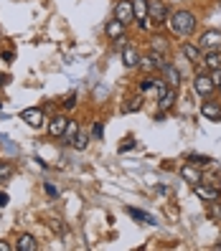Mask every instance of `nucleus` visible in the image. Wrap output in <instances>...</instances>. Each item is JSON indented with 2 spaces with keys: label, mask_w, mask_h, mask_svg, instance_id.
<instances>
[{
  "label": "nucleus",
  "mask_w": 221,
  "mask_h": 251,
  "mask_svg": "<svg viewBox=\"0 0 221 251\" xmlns=\"http://www.w3.org/2000/svg\"><path fill=\"white\" fill-rule=\"evenodd\" d=\"M0 251H10V244H5V241H0Z\"/></svg>",
  "instance_id": "473e14b6"
},
{
  "label": "nucleus",
  "mask_w": 221,
  "mask_h": 251,
  "mask_svg": "<svg viewBox=\"0 0 221 251\" xmlns=\"http://www.w3.org/2000/svg\"><path fill=\"white\" fill-rule=\"evenodd\" d=\"M201 114L206 117V120H211V122H221V104H216V101H211V99H206L203 104H201Z\"/></svg>",
  "instance_id": "9b49d317"
},
{
  "label": "nucleus",
  "mask_w": 221,
  "mask_h": 251,
  "mask_svg": "<svg viewBox=\"0 0 221 251\" xmlns=\"http://www.w3.org/2000/svg\"><path fill=\"white\" fill-rule=\"evenodd\" d=\"M163 64H168V58H166V56H160V53H155V51H150V53L140 56V69H142V71H155V69H163Z\"/></svg>",
  "instance_id": "39448f33"
},
{
  "label": "nucleus",
  "mask_w": 221,
  "mask_h": 251,
  "mask_svg": "<svg viewBox=\"0 0 221 251\" xmlns=\"http://www.w3.org/2000/svg\"><path fill=\"white\" fill-rule=\"evenodd\" d=\"M211 216L221 218V205H219V201H211Z\"/></svg>",
  "instance_id": "c756f323"
},
{
  "label": "nucleus",
  "mask_w": 221,
  "mask_h": 251,
  "mask_svg": "<svg viewBox=\"0 0 221 251\" xmlns=\"http://www.w3.org/2000/svg\"><path fill=\"white\" fill-rule=\"evenodd\" d=\"M175 99H178V92H175V86H166V89L158 94V109H160V114L168 112V109L175 104Z\"/></svg>",
  "instance_id": "0eeeda50"
},
{
  "label": "nucleus",
  "mask_w": 221,
  "mask_h": 251,
  "mask_svg": "<svg viewBox=\"0 0 221 251\" xmlns=\"http://www.w3.org/2000/svg\"><path fill=\"white\" fill-rule=\"evenodd\" d=\"M147 8H150V0H132V10H135V21L140 25H145L147 18Z\"/></svg>",
  "instance_id": "4468645a"
},
{
  "label": "nucleus",
  "mask_w": 221,
  "mask_h": 251,
  "mask_svg": "<svg viewBox=\"0 0 221 251\" xmlns=\"http://www.w3.org/2000/svg\"><path fill=\"white\" fill-rule=\"evenodd\" d=\"M181 175H183V178L191 183V185H198L201 183V173L193 168V165H191V162H188V165H183L181 168Z\"/></svg>",
  "instance_id": "a211bd4d"
},
{
  "label": "nucleus",
  "mask_w": 221,
  "mask_h": 251,
  "mask_svg": "<svg viewBox=\"0 0 221 251\" xmlns=\"http://www.w3.org/2000/svg\"><path fill=\"white\" fill-rule=\"evenodd\" d=\"M140 107H142V97H132V101L125 104V112H138Z\"/></svg>",
  "instance_id": "393cba45"
},
{
  "label": "nucleus",
  "mask_w": 221,
  "mask_h": 251,
  "mask_svg": "<svg viewBox=\"0 0 221 251\" xmlns=\"http://www.w3.org/2000/svg\"><path fill=\"white\" fill-rule=\"evenodd\" d=\"M102 135H105V125L97 122V125L92 127V140H102Z\"/></svg>",
  "instance_id": "bb28decb"
},
{
  "label": "nucleus",
  "mask_w": 221,
  "mask_h": 251,
  "mask_svg": "<svg viewBox=\"0 0 221 251\" xmlns=\"http://www.w3.org/2000/svg\"><path fill=\"white\" fill-rule=\"evenodd\" d=\"M163 79H166V84L168 86H181V81H183V76H181V71H178V66H173L170 61L168 64H163Z\"/></svg>",
  "instance_id": "9d476101"
},
{
  "label": "nucleus",
  "mask_w": 221,
  "mask_h": 251,
  "mask_svg": "<svg viewBox=\"0 0 221 251\" xmlns=\"http://www.w3.org/2000/svg\"><path fill=\"white\" fill-rule=\"evenodd\" d=\"M147 18H153L155 23H166L170 16H168V5L163 0H150V8H147Z\"/></svg>",
  "instance_id": "423d86ee"
},
{
  "label": "nucleus",
  "mask_w": 221,
  "mask_h": 251,
  "mask_svg": "<svg viewBox=\"0 0 221 251\" xmlns=\"http://www.w3.org/2000/svg\"><path fill=\"white\" fill-rule=\"evenodd\" d=\"M8 205V193H0V208H5Z\"/></svg>",
  "instance_id": "2f4dec72"
},
{
  "label": "nucleus",
  "mask_w": 221,
  "mask_h": 251,
  "mask_svg": "<svg viewBox=\"0 0 221 251\" xmlns=\"http://www.w3.org/2000/svg\"><path fill=\"white\" fill-rule=\"evenodd\" d=\"M193 190H196V196H198L201 201H209V203H211V201H219V190H216V188H206V185L198 183V185H193Z\"/></svg>",
  "instance_id": "2eb2a0df"
},
{
  "label": "nucleus",
  "mask_w": 221,
  "mask_h": 251,
  "mask_svg": "<svg viewBox=\"0 0 221 251\" xmlns=\"http://www.w3.org/2000/svg\"><path fill=\"white\" fill-rule=\"evenodd\" d=\"M105 31H107V36H110L112 41H117L120 36H125V23L114 18V21H110V23H107V28H105Z\"/></svg>",
  "instance_id": "f3484780"
},
{
  "label": "nucleus",
  "mask_w": 221,
  "mask_h": 251,
  "mask_svg": "<svg viewBox=\"0 0 221 251\" xmlns=\"http://www.w3.org/2000/svg\"><path fill=\"white\" fill-rule=\"evenodd\" d=\"M89 135H84V132H79V135L77 137H74V142H71V147H74V150H86V145H89Z\"/></svg>",
  "instance_id": "5701e85b"
},
{
  "label": "nucleus",
  "mask_w": 221,
  "mask_h": 251,
  "mask_svg": "<svg viewBox=\"0 0 221 251\" xmlns=\"http://www.w3.org/2000/svg\"><path fill=\"white\" fill-rule=\"evenodd\" d=\"M114 18L122 21L125 25L130 21H135V10H132V0H120V3L114 5Z\"/></svg>",
  "instance_id": "6e6552de"
},
{
  "label": "nucleus",
  "mask_w": 221,
  "mask_h": 251,
  "mask_svg": "<svg viewBox=\"0 0 221 251\" xmlns=\"http://www.w3.org/2000/svg\"><path fill=\"white\" fill-rule=\"evenodd\" d=\"M21 120H23L28 127L41 129V127H43V122H46V117H43V109L31 107V109H23V112H21Z\"/></svg>",
  "instance_id": "20e7f679"
},
{
  "label": "nucleus",
  "mask_w": 221,
  "mask_h": 251,
  "mask_svg": "<svg viewBox=\"0 0 221 251\" xmlns=\"http://www.w3.org/2000/svg\"><path fill=\"white\" fill-rule=\"evenodd\" d=\"M74 107H77V94L71 92V94L64 99V109H74Z\"/></svg>",
  "instance_id": "c85d7f7f"
},
{
  "label": "nucleus",
  "mask_w": 221,
  "mask_h": 251,
  "mask_svg": "<svg viewBox=\"0 0 221 251\" xmlns=\"http://www.w3.org/2000/svg\"><path fill=\"white\" fill-rule=\"evenodd\" d=\"M66 127H69V117H64V114H56V117H51V122H49V135L56 140H61V135L66 132Z\"/></svg>",
  "instance_id": "1a4fd4ad"
},
{
  "label": "nucleus",
  "mask_w": 221,
  "mask_h": 251,
  "mask_svg": "<svg viewBox=\"0 0 221 251\" xmlns=\"http://www.w3.org/2000/svg\"><path fill=\"white\" fill-rule=\"evenodd\" d=\"M203 64L209 69H221V49H211L203 53Z\"/></svg>",
  "instance_id": "dca6fc26"
},
{
  "label": "nucleus",
  "mask_w": 221,
  "mask_h": 251,
  "mask_svg": "<svg viewBox=\"0 0 221 251\" xmlns=\"http://www.w3.org/2000/svg\"><path fill=\"white\" fill-rule=\"evenodd\" d=\"M77 135H79V125L69 120V127H66V132H64V135H61V140H64L66 145H71V142H74V137H77Z\"/></svg>",
  "instance_id": "4be33fe9"
},
{
  "label": "nucleus",
  "mask_w": 221,
  "mask_h": 251,
  "mask_svg": "<svg viewBox=\"0 0 221 251\" xmlns=\"http://www.w3.org/2000/svg\"><path fill=\"white\" fill-rule=\"evenodd\" d=\"M150 51L166 56V53H168V41H166L163 36H153V38H150Z\"/></svg>",
  "instance_id": "aec40b11"
},
{
  "label": "nucleus",
  "mask_w": 221,
  "mask_h": 251,
  "mask_svg": "<svg viewBox=\"0 0 221 251\" xmlns=\"http://www.w3.org/2000/svg\"><path fill=\"white\" fill-rule=\"evenodd\" d=\"M38 249V244H36V239L31 233H21L18 236V251H36Z\"/></svg>",
  "instance_id": "6ab92c4d"
},
{
  "label": "nucleus",
  "mask_w": 221,
  "mask_h": 251,
  "mask_svg": "<svg viewBox=\"0 0 221 251\" xmlns=\"http://www.w3.org/2000/svg\"><path fill=\"white\" fill-rule=\"evenodd\" d=\"M120 58H122V64H125L127 69H135V66H140V53H138V49H135V46H125Z\"/></svg>",
  "instance_id": "ddd939ff"
},
{
  "label": "nucleus",
  "mask_w": 221,
  "mask_h": 251,
  "mask_svg": "<svg viewBox=\"0 0 221 251\" xmlns=\"http://www.w3.org/2000/svg\"><path fill=\"white\" fill-rule=\"evenodd\" d=\"M198 46H201L203 51L221 49V31H216V28H209V31H203L201 38H198Z\"/></svg>",
  "instance_id": "7ed1b4c3"
},
{
  "label": "nucleus",
  "mask_w": 221,
  "mask_h": 251,
  "mask_svg": "<svg viewBox=\"0 0 221 251\" xmlns=\"http://www.w3.org/2000/svg\"><path fill=\"white\" fill-rule=\"evenodd\" d=\"M132 147H135V142H132V140H127V142L120 147V152H127V150H132Z\"/></svg>",
  "instance_id": "7c9ffc66"
},
{
  "label": "nucleus",
  "mask_w": 221,
  "mask_h": 251,
  "mask_svg": "<svg viewBox=\"0 0 221 251\" xmlns=\"http://www.w3.org/2000/svg\"><path fill=\"white\" fill-rule=\"evenodd\" d=\"M209 76H211L214 86H216V89H219V86H221V69H211V74H209Z\"/></svg>",
  "instance_id": "cd10ccee"
},
{
  "label": "nucleus",
  "mask_w": 221,
  "mask_h": 251,
  "mask_svg": "<svg viewBox=\"0 0 221 251\" xmlns=\"http://www.w3.org/2000/svg\"><path fill=\"white\" fill-rule=\"evenodd\" d=\"M188 162H191V165H209V162H211V157L209 155H188Z\"/></svg>",
  "instance_id": "b1692460"
},
{
  "label": "nucleus",
  "mask_w": 221,
  "mask_h": 251,
  "mask_svg": "<svg viewBox=\"0 0 221 251\" xmlns=\"http://www.w3.org/2000/svg\"><path fill=\"white\" fill-rule=\"evenodd\" d=\"M181 53L188 58L191 64H203V53H201V46H193V43H183V46H181Z\"/></svg>",
  "instance_id": "f8f14e48"
},
{
  "label": "nucleus",
  "mask_w": 221,
  "mask_h": 251,
  "mask_svg": "<svg viewBox=\"0 0 221 251\" xmlns=\"http://www.w3.org/2000/svg\"><path fill=\"white\" fill-rule=\"evenodd\" d=\"M214 89H216V86H214V81H211V76H209V74H196V76H193V92L198 94V97H203V99H209L211 94H214Z\"/></svg>",
  "instance_id": "f03ea898"
},
{
  "label": "nucleus",
  "mask_w": 221,
  "mask_h": 251,
  "mask_svg": "<svg viewBox=\"0 0 221 251\" xmlns=\"http://www.w3.org/2000/svg\"><path fill=\"white\" fill-rule=\"evenodd\" d=\"M219 92H221V86H219Z\"/></svg>",
  "instance_id": "f704fd0d"
},
{
  "label": "nucleus",
  "mask_w": 221,
  "mask_h": 251,
  "mask_svg": "<svg viewBox=\"0 0 221 251\" xmlns=\"http://www.w3.org/2000/svg\"><path fill=\"white\" fill-rule=\"evenodd\" d=\"M10 175H13V168L8 165V162H0V183H3V180H8Z\"/></svg>",
  "instance_id": "a878e982"
},
{
  "label": "nucleus",
  "mask_w": 221,
  "mask_h": 251,
  "mask_svg": "<svg viewBox=\"0 0 221 251\" xmlns=\"http://www.w3.org/2000/svg\"><path fill=\"white\" fill-rule=\"evenodd\" d=\"M219 8H221V0H219Z\"/></svg>",
  "instance_id": "72a5a7b5"
},
{
  "label": "nucleus",
  "mask_w": 221,
  "mask_h": 251,
  "mask_svg": "<svg viewBox=\"0 0 221 251\" xmlns=\"http://www.w3.org/2000/svg\"><path fill=\"white\" fill-rule=\"evenodd\" d=\"M127 213H130L132 218H135V221H140V224H150V226L155 224V218H153V216H147L145 211H138V208H127Z\"/></svg>",
  "instance_id": "412c9836"
},
{
  "label": "nucleus",
  "mask_w": 221,
  "mask_h": 251,
  "mask_svg": "<svg viewBox=\"0 0 221 251\" xmlns=\"http://www.w3.org/2000/svg\"><path fill=\"white\" fill-rule=\"evenodd\" d=\"M168 25H170V33L178 36V38H186L196 31V16L191 10H175L170 13L168 18Z\"/></svg>",
  "instance_id": "f257e3e1"
}]
</instances>
